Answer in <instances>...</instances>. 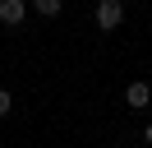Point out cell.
<instances>
[{"mask_svg": "<svg viewBox=\"0 0 152 148\" xmlns=\"http://www.w3.org/2000/svg\"><path fill=\"white\" fill-rule=\"evenodd\" d=\"M92 23L102 28V33L120 28L124 23V5H120V0H97V5H92Z\"/></svg>", "mask_w": 152, "mask_h": 148, "instance_id": "6da1fadb", "label": "cell"}, {"mask_svg": "<svg viewBox=\"0 0 152 148\" xmlns=\"http://www.w3.org/2000/svg\"><path fill=\"white\" fill-rule=\"evenodd\" d=\"M28 18V0H0V23L5 28H19Z\"/></svg>", "mask_w": 152, "mask_h": 148, "instance_id": "7a4b0ae2", "label": "cell"}, {"mask_svg": "<svg viewBox=\"0 0 152 148\" xmlns=\"http://www.w3.org/2000/svg\"><path fill=\"white\" fill-rule=\"evenodd\" d=\"M124 102H129L134 111H143V107L152 102V83H148V79H134L129 88H124Z\"/></svg>", "mask_w": 152, "mask_h": 148, "instance_id": "3957f363", "label": "cell"}, {"mask_svg": "<svg viewBox=\"0 0 152 148\" xmlns=\"http://www.w3.org/2000/svg\"><path fill=\"white\" fill-rule=\"evenodd\" d=\"M60 5H65V0H28V9H37L42 18H56V14H60Z\"/></svg>", "mask_w": 152, "mask_h": 148, "instance_id": "277c9868", "label": "cell"}, {"mask_svg": "<svg viewBox=\"0 0 152 148\" xmlns=\"http://www.w3.org/2000/svg\"><path fill=\"white\" fill-rule=\"evenodd\" d=\"M10 111H14V92H10V88H0V120L10 116Z\"/></svg>", "mask_w": 152, "mask_h": 148, "instance_id": "5b68a950", "label": "cell"}, {"mask_svg": "<svg viewBox=\"0 0 152 148\" xmlns=\"http://www.w3.org/2000/svg\"><path fill=\"white\" fill-rule=\"evenodd\" d=\"M143 144H148V148H152V125H148V130H143Z\"/></svg>", "mask_w": 152, "mask_h": 148, "instance_id": "8992f818", "label": "cell"}]
</instances>
